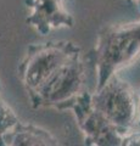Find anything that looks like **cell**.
I'll return each mask as SVG.
<instances>
[{
  "instance_id": "cell-2",
  "label": "cell",
  "mask_w": 140,
  "mask_h": 146,
  "mask_svg": "<svg viewBox=\"0 0 140 146\" xmlns=\"http://www.w3.org/2000/svg\"><path fill=\"white\" fill-rule=\"evenodd\" d=\"M89 55L98 71L99 89L112 74L130 65L140 55V21L102 27L95 48Z\"/></svg>"
},
{
  "instance_id": "cell-6",
  "label": "cell",
  "mask_w": 140,
  "mask_h": 146,
  "mask_svg": "<svg viewBox=\"0 0 140 146\" xmlns=\"http://www.w3.org/2000/svg\"><path fill=\"white\" fill-rule=\"evenodd\" d=\"M64 0H26L32 12L27 17L26 23L35 28L42 35L60 27L72 28L74 20L62 5Z\"/></svg>"
},
{
  "instance_id": "cell-3",
  "label": "cell",
  "mask_w": 140,
  "mask_h": 146,
  "mask_svg": "<svg viewBox=\"0 0 140 146\" xmlns=\"http://www.w3.org/2000/svg\"><path fill=\"white\" fill-rule=\"evenodd\" d=\"M82 52L78 45L67 40H50L33 44L19 67V77L27 93L42 86L62 65Z\"/></svg>"
},
{
  "instance_id": "cell-12",
  "label": "cell",
  "mask_w": 140,
  "mask_h": 146,
  "mask_svg": "<svg viewBox=\"0 0 140 146\" xmlns=\"http://www.w3.org/2000/svg\"><path fill=\"white\" fill-rule=\"evenodd\" d=\"M0 90H1V83H0Z\"/></svg>"
},
{
  "instance_id": "cell-5",
  "label": "cell",
  "mask_w": 140,
  "mask_h": 146,
  "mask_svg": "<svg viewBox=\"0 0 140 146\" xmlns=\"http://www.w3.org/2000/svg\"><path fill=\"white\" fill-rule=\"evenodd\" d=\"M92 93L85 91L68 106L76 116L77 124L89 146H122L125 134L110 122L92 102Z\"/></svg>"
},
{
  "instance_id": "cell-8",
  "label": "cell",
  "mask_w": 140,
  "mask_h": 146,
  "mask_svg": "<svg viewBox=\"0 0 140 146\" xmlns=\"http://www.w3.org/2000/svg\"><path fill=\"white\" fill-rule=\"evenodd\" d=\"M19 121L20 119L11 110V107L0 98V139L4 133L11 129Z\"/></svg>"
},
{
  "instance_id": "cell-1",
  "label": "cell",
  "mask_w": 140,
  "mask_h": 146,
  "mask_svg": "<svg viewBox=\"0 0 140 146\" xmlns=\"http://www.w3.org/2000/svg\"><path fill=\"white\" fill-rule=\"evenodd\" d=\"M93 77L98 71L93 58L82 56V52L70 58L45 83L28 94L33 108L54 107L60 111L68 110L73 100L85 91H92Z\"/></svg>"
},
{
  "instance_id": "cell-7",
  "label": "cell",
  "mask_w": 140,
  "mask_h": 146,
  "mask_svg": "<svg viewBox=\"0 0 140 146\" xmlns=\"http://www.w3.org/2000/svg\"><path fill=\"white\" fill-rule=\"evenodd\" d=\"M58 140L46 129L34 125L32 123L25 124L19 121L11 129L4 133L0 139V146H56Z\"/></svg>"
},
{
  "instance_id": "cell-9",
  "label": "cell",
  "mask_w": 140,
  "mask_h": 146,
  "mask_svg": "<svg viewBox=\"0 0 140 146\" xmlns=\"http://www.w3.org/2000/svg\"><path fill=\"white\" fill-rule=\"evenodd\" d=\"M135 145H140V131L133 130L128 133L127 135L124 136L123 139V145L122 146H135Z\"/></svg>"
},
{
  "instance_id": "cell-4",
  "label": "cell",
  "mask_w": 140,
  "mask_h": 146,
  "mask_svg": "<svg viewBox=\"0 0 140 146\" xmlns=\"http://www.w3.org/2000/svg\"><path fill=\"white\" fill-rule=\"evenodd\" d=\"M92 102L110 122L127 135L138 127V98L128 82L112 74L101 88L92 93Z\"/></svg>"
},
{
  "instance_id": "cell-10",
  "label": "cell",
  "mask_w": 140,
  "mask_h": 146,
  "mask_svg": "<svg viewBox=\"0 0 140 146\" xmlns=\"http://www.w3.org/2000/svg\"><path fill=\"white\" fill-rule=\"evenodd\" d=\"M139 99H140V90H139ZM138 127L140 128V113H139V118H138Z\"/></svg>"
},
{
  "instance_id": "cell-11",
  "label": "cell",
  "mask_w": 140,
  "mask_h": 146,
  "mask_svg": "<svg viewBox=\"0 0 140 146\" xmlns=\"http://www.w3.org/2000/svg\"><path fill=\"white\" fill-rule=\"evenodd\" d=\"M134 1H137V4H138V6H139V9H140V0H134Z\"/></svg>"
}]
</instances>
